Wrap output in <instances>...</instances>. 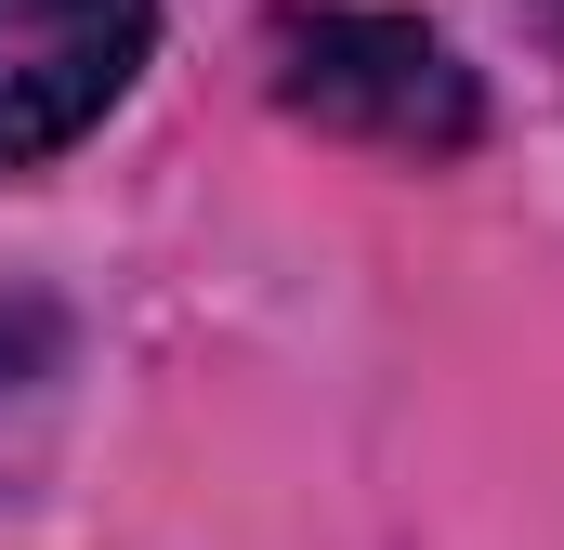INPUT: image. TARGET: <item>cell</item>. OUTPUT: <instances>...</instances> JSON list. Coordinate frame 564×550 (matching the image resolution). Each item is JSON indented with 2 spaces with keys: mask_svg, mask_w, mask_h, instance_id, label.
Masks as SVG:
<instances>
[{
  "mask_svg": "<svg viewBox=\"0 0 564 550\" xmlns=\"http://www.w3.org/2000/svg\"><path fill=\"white\" fill-rule=\"evenodd\" d=\"M276 106L381 157H473L486 92L421 13H289L276 26Z\"/></svg>",
  "mask_w": 564,
  "mask_h": 550,
  "instance_id": "1",
  "label": "cell"
},
{
  "mask_svg": "<svg viewBox=\"0 0 564 550\" xmlns=\"http://www.w3.org/2000/svg\"><path fill=\"white\" fill-rule=\"evenodd\" d=\"M158 53V0H0V170L93 132Z\"/></svg>",
  "mask_w": 564,
  "mask_h": 550,
  "instance_id": "2",
  "label": "cell"
}]
</instances>
